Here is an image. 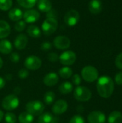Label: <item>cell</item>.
<instances>
[{"label":"cell","mask_w":122,"mask_h":123,"mask_svg":"<svg viewBox=\"0 0 122 123\" xmlns=\"http://www.w3.org/2000/svg\"><path fill=\"white\" fill-rule=\"evenodd\" d=\"M89 123H105L106 116L100 111H93L88 116Z\"/></svg>","instance_id":"cell-13"},{"label":"cell","mask_w":122,"mask_h":123,"mask_svg":"<svg viewBox=\"0 0 122 123\" xmlns=\"http://www.w3.org/2000/svg\"><path fill=\"white\" fill-rule=\"evenodd\" d=\"M82 78L87 82H94L99 77L98 70L92 66H86L81 71Z\"/></svg>","instance_id":"cell-6"},{"label":"cell","mask_w":122,"mask_h":123,"mask_svg":"<svg viewBox=\"0 0 122 123\" xmlns=\"http://www.w3.org/2000/svg\"><path fill=\"white\" fill-rule=\"evenodd\" d=\"M58 27V22L55 17H47L42 24V30L45 35H50L57 30Z\"/></svg>","instance_id":"cell-3"},{"label":"cell","mask_w":122,"mask_h":123,"mask_svg":"<svg viewBox=\"0 0 122 123\" xmlns=\"http://www.w3.org/2000/svg\"><path fill=\"white\" fill-rule=\"evenodd\" d=\"M17 1L21 6L29 9L35 6L37 0H17Z\"/></svg>","instance_id":"cell-27"},{"label":"cell","mask_w":122,"mask_h":123,"mask_svg":"<svg viewBox=\"0 0 122 123\" xmlns=\"http://www.w3.org/2000/svg\"><path fill=\"white\" fill-rule=\"evenodd\" d=\"M59 81L58 75L55 72H50L46 74L43 79V83L47 86H53Z\"/></svg>","instance_id":"cell-14"},{"label":"cell","mask_w":122,"mask_h":123,"mask_svg":"<svg viewBox=\"0 0 122 123\" xmlns=\"http://www.w3.org/2000/svg\"><path fill=\"white\" fill-rule=\"evenodd\" d=\"M37 8L42 12H49L52 9V3L49 0H39Z\"/></svg>","instance_id":"cell-21"},{"label":"cell","mask_w":122,"mask_h":123,"mask_svg":"<svg viewBox=\"0 0 122 123\" xmlns=\"http://www.w3.org/2000/svg\"><path fill=\"white\" fill-rule=\"evenodd\" d=\"M11 32V27L9 23L4 20H0V40L5 39Z\"/></svg>","instance_id":"cell-17"},{"label":"cell","mask_w":122,"mask_h":123,"mask_svg":"<svg viewBox=\"0 0 122 123\" xmlns=\"http://www.w3.org/2000/svg\"><path fill=\"white\" fill-rule=\"evenodd\" d=\"M59 75L63 79H69L73 75V70L68 66H64L59 70Z\"/></svg>","instance_id":"cell-26"},{"label":"cell","mask_w":122,"mask_h":123,"mask_svg":"<svg viewBox=\"0 0 122 123\" xmlns=\"http://www.w3.org/2000/svg\"><path fill=\"white\" fill-rule=\"evenodd\" d=\"M9 59L13 63H18L20 60V56L17 53H10V56H9Z\"/></svg>","instance_id":"cell-35"},{"label":"cell","mask_w":122,"mask_h":123,"mask_svg":"<svg viewBox=\"0 0 122 123\" xmlns=\"http://www.w3.org/2000/svg\"><path fill=\"white\" fill-rule=\"evenodd\" d=\"M68 103L64 99H59L56 101L52 107V113L57 115H62L65 113L68 110Z\"/></svg>","instance_id":"cell-12"},{"label":"cell","mask_w":122,"mask_h":123,"mask_svg":"<svg viewBox=\"0 0 122 123\" xmlns=\"http://www.w3.org/2000/svg\"><path fill=\"white\" fill-rule=\"evenodd\" d=\"M2 66H3V61H2L1 58L0 57V69L2 68Z\"/></svg>","instance_id":"cell-42"},{"label":"cell","mask_w":122,"mask_h":123,"mask_svg":"<svg viewBox=\"0 0 122 123\" xmlns=\"http://www.w3.org/2000/svg\"><path fill=\"white\" fill-rule=\"evenodd\" d=\"M47 59L50 62H52V63H55V62H57L58 60H59V56L56 53H54V52H52V53H50L48 55H47Z\"/></svg>","instance_id":"cell-33"},{"label":"cell","mask_w":122,"mask_h":123,"mask_svg":"<svg viewBox=\"0 0 122 123\" xmlns=\"http://www.w3.org/2000/svg\"><path fill=\"white\" fill-rule=\"evenodd\" d=\"M59 61L64 66H71L76 61V54L72 50H66L59 56Z\"/></svg>","instance_id":"cell-9"},{"label":"cell","mask_w":122,"mask_h":123,"mask_svg":"<svg viewBox=\"0 0 122 123\" xmlns=\"http://www.w3.org/2000/svg\"><path fill=\"white\" fill-rule=\"evenodd\" d=\"M28 43V38L24 34L18 35L14 42V45L17 50H23L26 48Z\"/></svg>","instance_id":"cell-15"},{"label":"cell","mask_w":122,"mask_h":123,"mask_svg":"<svg viewBox=\"0 0 122 123\" xmlns=\"http://www.w3.org/2000/svg\"><path fill=\"white\" fill-rule=\"evenodd\" d=\"M26 27V22L22 20L17 21L14 25V29L17 32H22Z\"/></svg>","instance_id":"cell-31"},{"label":"cell","mask_w":122,"mask_h":123,"mask_svg":"<svg viewBox=\"0 0 122 123\" xmlns=\"http://www.w3.org/2000/svg\"><path fill=\"white\" fill-rule=\"evenodd\" d=\"M27 32L30 37L33 38L40 37L41 35L40 29L37 26H35V25H29L27 29Z\"/></svg>","instance_id":"cell-24"},{"label":"cell","mask_w":122,"mask_h":123,"mask_svg":"<svg viewBox=\"0 0 122 123\" xmlns=\"http://www.w3.org/2000/svg\"><path fill=\"white\" fill-rule=\"evenodd\" d=\"M18 119L20 123H32L34 116L28 112H23L19 115Z\"/></svg>","instance_id":"cell-25"},{"label":"cell","mask_w":122,"mask_h":123,"mask_svg":"<svg viewBox=\"0 0 122 123\" xmlns=\"http://www.w3.org/2000/svg\"><path fill=\"white\" fill-rule=\"evenodd\" d=\"M51 48H52V44L48 41L42 43L40 46L41 50H42L43 51H48L51 49Z\"/></svg>","instance_id":"cell-37"},{"label":"cell","mask_w":122,"mask_h":123,"mask_svg":"<svg viewBox=\"0 0 122 123\" xmlns=\"http://www.w3.org/2000/svg\"><path fill=\"white\" fill-rule=\"evenodd\" d=\"M8 16L10 20L14 22H17L22 19L23 17V12L19 8H13L9 9Z\"/></svg>","instance_id":"cell-19"},{"label":"cell","mask_w":122,"mask_h":123,"mask_svg":"<svg viewBox=\"0 0 122 123\" xmlns=\"http://www.w3.org/2000/svg\"><path fill=\"white\" fill-rule=\"evenodd\" d=\"M55 93L52 92H47L45 95H44V97H43V100H44V102L47 105H52L54 101H55Z\"/></svg>","instance_id":"cell-28"},{"label":"cell","mask_w":122,"mask_h":123,"mask_svg":"<svg viewBox=\"0 0 122 123\" xmlns=\"http://www.w3.org/2000/svg\"><path fill=\"white\" fill-rule=\"evenodd\" d=\"M88 9L93 14H99L102 10V3L100 0H91L88 4Z\"/></svg>","instance_id":"cell-16"},{"label":"cell","mask_w":122,"mask_h":123,"mask_svg":"<svg viewBox=\"0 0 122 123\" xmlns=\"http://www.w3.org/2000/svg\"><path fill=\"white\" fill-rule=\"evenodd\" d=\"M72 81L75 85L79 86L80 84L81 83V77L78 74H74L72 76Z\"/></svg>","instance_id":"cell-38"},{"label":"cell","mask_w":122,"mask_h":123,"mask_svg":"<svg viewBox=\"0 0 122 123\" xmlns=\"http://www.w3.org/2000/svg\"><path fill=\"white\" fill-rule=\"evenodd\" d=\"M24 64L27 70L35 71L41 67L42 61L39 57L36 55H30L25 59Z\"/></svg>","instance_id":"cell-8"},{"label":"cell","mask_w":122,"mask_h":123,"mask_svg":"<svg viewBox=\"0 0 122 123\" xmlns=\"http://www.w3.org/2000/svg\"><path fill=\"white\" fill-rule=\"evenodd\" d=\"M64 22L69 27H73L78 24L80 20L79 12L76 9H70L66 12L63 18Z\"/></svg>","instance_id":"cell-7"},{"label":"cell","mask_w":122,"mask_h":123,"mask_svg":"<svg viewBox=\"0 0 122 123\" xmlns=\"http://www.w3.org/2000/svg\"><path fill=\"white\" fill-rule=\"evenodd\" d=\"M12 0H0V9L2 11H7L12 8Z\"/></svg>","instance_id":"cell-29"},{"label":"cell","mask_w":122,"mask_h":123,"mask_svg":"<svg viewBox=\"0 0 122 123\" xmlns=\"http://www.w3.org/2000/svg\"><path fill=\"white\" fill-rule=\"evenodd\" d=\"M74 98L79 102H88L91 98V92L86 86H78L73 92Z\"/></svg>","instance_id":"cell-4"},{"label":"cell","mask_w":122,"mask_h":123,"mask_svg":"<svg viewBox=\"0 0 122 123\" xmlns=\"http://www.w3.org/2000/svg\"><path fill=\"white\" fill-rule=\"evenodd\" d=\"M73 86L69 81H65L59 86V92L63 95H67L73 91Z\"/></svg>","instance_id":"cell-22"},{"label":"cell","mask_w":122,"mask_h":123,"mask_svg":"<svg viewBox=\"0 0 122 123\" xmlns=\"http://www.w3.org/2000/svg\"><path fill=\"white\" fill-rule=\"evenodd\" d=\"M96 87L97 92L101 97L109 98L114 92V83L110 76H102L98 79Z\"/></svg>","instance_id":"cell-1"},{"label":"cell","mask_w":122,"mask_h":123,"mask_svg":"<svg viewBox=\"0 0 122 123\" xmlns=\"http://www.w3.org/2000/svg\"><path fill=\"white\" fill-rule=\"evenodd\" d=\"M115 81L118 85H122V71H120L116 74Z\"/></svg>","instance_id":"cell-39"},{"label":"cell","mask_w":122,"mask_h":123,"mask_svg":"<svg viewBox=\"0 0 122 123\" xmlns=\"http://www.w3.org/2000/svg\"><path fill=\"white\" fill-rule=\"evenodd\" d=\"M3 117H4V113H3V112L0 110V122L2 120Z\"/></svg>","instance_id":"cell-41"},{"label":"cell","mask_w":122,"mask_h":123,"mask_svg":"<svg viewBox=\"0 0 122 123\" xmlns=\"http://www.w3.org/2000/svg\"><path fill=\"white\" fill-rule=\"evenodd\" d=\"M38 123H56L58 118L50 112L42 113L38 118Z\"/></svg>","instance_id":"cell-18"},{"label":"cell","mask_w":122,"mask_h":123,"mask_svg":"<svg viewBox=\"0 0 122 123\" xmlns=\"http://www.w3.org/2000/svg\"><path fill=\"white\" fill-rule=\"evenodd\" d=\"M4 117L6 123H16L17 122V117L12 112H6L4 115Z\"/></svg>","instance_id":"cell-30"},{"label":"cell","mask_w":122,"mask_h":123,"mask_svg":"<svg viewBox=\"0 0 122 123\" xmlns=\"http://www.w3.org/2000/svg\"><path fill=\"white\" fill-rule=\"evenodd\" d=\"M45 105L39 100H32L27 103L26 110L33 116H40L45 110Z\"/></svg>","instance_id":"cell-2"},{"label":"cell","mask_w":122,"mask_h":123,"mask_svg":"<svg viewBox=\"0 0 122 123\" xmlns=\"http://www.w3.org/2000/svg\"><path fill=\"white\" fill-rule=\"evenodd\" d=\"M115 64L119 69L122 70V52L116 56L115 60Z\"/></svg>","instance_id":"cell-36"},{"label":"cell","mask_w":122,"mask_h":123,"mask_svg":"<svg viewBox=\"0 0 122 123\" xmlns=\"http://www.w3.org/2000/svg\"><path fill=\"white\" fill-rule=\"evenodd\" d=\"M19 99L16 94H9L8 96H6L1 102L2 107L7 111L15 110L19 107Z\"/></svg>","instance_id":"cell-5"},{"label":"cell","mask_w":122,"mask_h":123,"mask_svg":"<svg viewBox=\"0 0 122 123\" xmlns=\"http://www.w3.org/2000/svg\"><path fill=\"white\" fill-rule=\"evenodd\" d=\"M18 76L21 79H25L27 78V76H29V71L27 69L25 68H22L19 70V71L18 72Z\"/></svg>","instance_id":"cell-34"},{"label":"cell","mask_w":122,"mask_h":123,"mask_svg":"<svg viewBox=\"0 0 122 123\" xmlns=\"http://www.w3.org/2000/svg\"><path fill=\"white\" fill-rule=\"evenodd\" d=\"M5 84H6L5 83V80L2 77L0 76V89H3L5 86Z\"/></svg>","instance_id":"cell-40"},{"label":"cell","mask_w":122,"mask_h":123,"mask_svg":"<svg viewBox=\"0 0 122 123\" xmlns=\"http://www.w3.org/2000/svg\"><path fill=\"white\" fill-rule=\"evenodd\" d=\"M53 45L57 49L65 50L70 46V40L66 36L59 35L55 37L53 40Z\"/></svg>","instance_id":"cell-10"},{"label":"cell","mask_w":122,"mask_h":123,"mask_svg":"<svg viewBox=\"0 0 122 123\" xmlns=\"http://www.w3.org/2000/svg\"><path fill=\"white\" fill-rule=\"evenodd\" d=\"M12 51V45L11 42L6 39L0 40V53L2 54H10Z\"/></svg>","instance_id":"cell-20"},{"label":"cell","mask_w":122,"mask_h":123,"mask_svg":"<svg viewBox=\"0 0 122 123\" xmlns=\"http://www.w3.org/2000/svg\"><path fill=\"white\" fill-rule=\"evenodd\" d=\"M24 21L26 23L32 24L40 19V12L35 9H27L23 13Z\"/></svg>","instance_id":"cell-11"},{"label":"cell","mask_w":122,"mask_h":123,"mask_svg":"<svg viewBox=\"0 0 122 123\" xmlns=\"http://www.w3.org/2000/svg\"><path fill=\"white\" fill-rule=\"evenodd\" d=\"M122 122V114L119 111H114L112 112L109 117V123H121Z\"/></svg>","instance_id":"cell-23"},{"label":"cell","mask_w":122,"mask_h":123,"mask_svg":"<svg viewBox=\"0 0 122 123\" xmlns=\"http://www.w3.org/2000/svg\"><path fill=\"white\" fill-rule=\"evenodd\" d=\"M69 123H85V120L81 115H74L70 120Z\"/></svg>","instance_id":"cell-32"}]
</instances>
